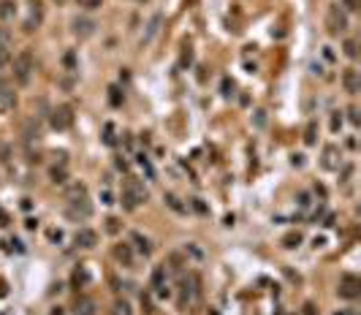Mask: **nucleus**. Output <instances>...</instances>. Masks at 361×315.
I'll use <instances>...</instances> for the list:
<instances>
[{
    "label": "nucleus",
    "instance_id": "obj_1",
    "mask_svg": "<svg viewBox=\"0 0 361 315\" xmlns=\"http://www.w3.org/2000/svg\"><path fill=\"white\" fill-rule=\"evenodd\" d=\"M123 201L128 204V209H133V206H139V204H144L147 201V190L142 187V182L139 179H128L125 182V187H123Z\"/></svg>",
    "mask_w": 361,
    "mask_h": 315
},
{
    "label": "nucleus",
    "instance_id": "obj_2",
    "mask_svg": "<svg viewBox=\"0 0 361 315\" xmlns=\"http://www.w3.org/2000/svg\"><path fill=\"white\" fill-rule=\"evenodd\" d=\"M33 55L30 52H19V55L14 57V76H17V82L19 84H28L30 82V76H33Z\"/></svg>",
    "mask_w": 361,
    "mask_h": 315
},
{
    "label": "nucleus",
    "instance_id": "obj_3",
    "mask_svg": "<svg viewBox=\"0 0 361 315\" xmlns=\"http://www.w3.org/2000/svg\"><path fill=\"white\" fill-rule=\"evenodd\" d=\"M326 28H329L331 36L347 30V14L339 9V6H329V11H326Z\"/></svg>",
    "mask_w": 361,
    "mask_h": 315
},
{
    "label": "nucleus",
    "instance_id": "obj_4",
    "mask_svg": "<svg viewBox=\"0 0 361 315\" xmlns=\"http://www.w3.org/2000/svg\"><path fill=\"white\" fill-rule=\"evenodd\" d=\"M92 215V206H90V201H87V196L82 198H68V218L73 220H87Z\"/></svg>",
    "mask_w": 361,
    "mask_h": 315
},
{
    "label": "nucleus",
    "instance_id": "obj_5",
    "mask_svg": "<svg viewBox=\"0 0 361 315\" xmlns=\"http://www.w3.org/2000/svg\"><path fill=\"white\" fill-rule=\"evenodd\" d=\"M71 123H73L71 106H57V109L52 112V128H55V131H65V128H71Z\"/></svg>",
    "mask_w": 361,
    "mask_h": 315
},
{
    "label": "nucleus",
    "instance_id": "obj_6",
    "mask_svg": "<svg viewBox=\"0 0 361 315\" xmlns=\"http://www.w3.org/2000/svg\"><path fill=\"white\" fill-rule=\"evenodd\" d=\"M71 28H73V36H79V38H90L92 33H95V19H87V17H76L71 22Z\"/></svg>",
    "mask_w": 361,
    "mask_h": 315
},
{
    "label": "nucleus",
    "instance_id": "obj_7",
    "mask_svg": "<svg viewBox=\"0 0 361 315\" xmlns=\"http://www.w3.org/2000/svg\"><path fill=\"white\" fill-rule=\"evenodd\" d=\"M73 242H76V247H84V250H90V247L98 245V234L92 229H79L76 237H73Z\"/></svg>",
    "mask_w": 361,
    "mask_h": 315
},
{
    "label": "nucleus",
    "instance_id": "obj_8",
    "mask_svg": "<svg viewBox=\"0 0 361 315\" xmlns=\"http://www.w3.org/2000/svg\"><path fill=\"white\" fill-rule=\"evenodd\" d=\"M14 106H17L14 90H11V87H6V84H0V112H11Z\"/></svg>",
    "mask_w": 361,
    "mask_h": 315
},
{
    "label": "nucleus",
    "instance_id": "obj_9",
    "mask_svg": "<svg viewBox=\"0 0 361 315\" xmlns=\"http://www.w3.org/2000/svg\"><path fill=\"white\" fill-rule=\"evenodd\" d=\"M160 22H163V17H160V14H155V17H152V19H150V25H147V33L142 36V41H139V44H142V46H147V44H150L152 38L158 36V30H160Z\"/></svg>",
    "mask_w": 361,
    "mask_h": 315
},
{
    "label": "nucleus",
    "instance_id": "obj_10",
    "mask_svg": "<svg viewBox=\"0 0 361 315\" xmlns=\"http://www.w3.org/2000/svg\"><path fill=\"white\" fill-rule=\"evenodd\" d=\"M337 155H339V150L334 144L326 147L323 150V169H339V158Z\"/></svg>",
    "mask_w": 361,
    "mask_h": 315
},
{
    "label": "nucleus",
    "instance_id": "obj_11",
    "mask_svg": "<svg viewBox=\"0 0 361 315\" xmlns=\"http://www.w3.org/2000/svg\"><path fill=\"white\" fill-rule=\"evenodd\" d=\"M193 285H196V280L193 277H185L182 283H179V288H182V293H179V304H188V301L193 299V293H196V288Z\"/></svg>",
    "mask_w": 361,
    "mask_h": 315
},
{
    "label": "nucleus",
    "instance_id": "obj_12",
    "mask_svg": "<svg viewBox=\"0 0 361 315\" xmlns=\"http://www.w3.org/2000/svg\"><path fill=\"white\" fill-rule=\"evenodd\" d=\"M152 288L160 293V296H166V266H155V272H152Z\"/></svg>",
    "mask_w": 361,
    "mask_h": 315
},
{
    "label": "nucleus",
    "instance_id": "obj_13",
    "mask_svg": "<svg viewBox=\"0 0 361 315\" xmlns=\"http://www.w3.org/2000/svg\"><path fill=\"white\" fill-rule=\"evenodd\" d=\"M342 82H345V90L350 92V95H356V92H358V73L353 71V68H347V71H345Z\"/></svg>",
    "mask_w": 361,
    "mask_h": 315
},
{
    "label": "nucleus",
    "instance_id": "obj_14",
    "mask_svg": "<svg viewBox=\"0 0 361 315\" xmlns=\"http://www.w3.org/2000/svg\"><path fill=\"white\" fill-rule=\"evenodd\" d=\"M114 258L123 261L125 266H133V253H131V245H117L114 247Z\"/></svg>",
    "mask_w": 361,
    "mask_h": 315
},
{
    "label": "nucleus",
    "instance_id": "obj_15",
    "mask_svg": "<svg viewBox=\"0 0 361 315\" xmlns=\"http://www.w3.org/2000/svg\"><path fill=\"white\" fill-rule=\"evenodd\" d=\"M17 14V3L14 0H0V19H11Z\"/></svg>",
    "mask_w": 361,
    "mask_h": 315
},
{
    "label": "nucleus",
    "instance_id": "obj_16",
    "mask_svg": "<svg viewBox=\"0 0 361 315\" xmlns=\"http://www.w3.org/2000/svg\"><path fill=\"white\" fill-rule=\"evenodd\" d=\"M76 315H95V301H92V299H79Z\"/></svg>",
    "mask_w": 361,
    "mask_h": 315
},
{
    "label": "nucleus",
    "instance_id": "obj_17",
    "mask_svg": "<svg viewBox=\"0 0 361 315\" xmlns=\"http://www.w3.org/2000/svg\"><path fill=\"white\" fill-rule=\"evenodd\" d=\"M131 239H133V242H136V247H139V250L144 253V256H150V253H152V245H150V239H147V237H142V234H139V231L133 234Z\"/></svg>",
    "mask_w": 361,
    "mask_h": 315
},
{
    "label": "nucleus",
    "instance_id": "obj_18",
    "mask_svg": "<svg viewBox=\"0 0 361 315\" xmlns=\"http://www.w3.org/2000/svg\"><path fill=\"white\" fill-rule=\"evenodd\" d=\"M111 315H133V310L125 299H117L114 304H111Z\"/></svg>",
    "mask_w": 361,
    "mask_h": 315
},
{
    "label": "nucleus",
    "instance_id": "obj_19",
    "mask_svg": "<svg viewBox=\"0 0 361 315\" xmlns=\"http://www.w3.org/2000/svg\"><path fill=\"white\" fill-rule=\"evenodd\" d=\"M166 204H169L174 212H179V215H185V212H188V206H185V204H179V198L174 196V193H166Z\"/></svg>",
    "mask_w": 361,
    "mask_h": 315
},
{
    "label": "nucleus",
    "instance_id": "obj_20",
    "mask_svg": "<svg viewBox=\"0 0 361 315\" xmlns=\"http://www.w3.org/2000/svg\"><path fill=\"white\" fill-rule=\"evenodd\" d=\"M304 144H315V120H312L304 131Z\"/></svg>",
    "mask_w": 361,
    "mask_h": 315
},
{
    "label": "nucleus",
    "instance_id": "obj_21",
    "mask_svg": "<svg viewBox=\"0 0 361 315\" xmlns=\"http://www.w3.org/2000/svg\"><path fill=\"white\" fill-rule=\"evenodd\" d=\"M82 9H87V11H92V9H101L103 6V0H76Z\"/></svg>",
    "mask_w": 361,
    "mask_h": 315
},
{
    "label": "nucleus",
    "instance_id": "obj_22",
    "mask_svg": "<svg viewBox=\"0 0 361 315\" xmlns=\"http://www.w3.org/2000/svg\"><path fill=\"white\" fill-rule=\"evenodd\" d=\"M342 49H345V55L350 57V60H356V55H358V49H356V41H345V46H342Z\"/></svg>",
    "mask_w": 361,
    "mask_h": 315
},
{
    "label": "nucleus",
    "instance_id": "obj_23",
    "mask_svg": "<svg viewBox=\"0 0 361 315\" xmlns=\"http://www.w3.org/2000/svg\"><path fill=\"white\" fill-rule=\"evenodd\" d=\"M283 242H285V247H296L299 242H302V234H288Z\"/></svg>",
    "mask_w": 361,
    "mask_h": 315
},
{
    "label": "nucleus",
    "instance_id": "obj_24",
    "mask_svg": "<svg viewBox=\"0 0 361 315\" xmlns=\"http://www.w3.org/2000/svg\"><path fill=\"white\" fill-rule=\"evenodd\" d=\"M52 182H65V169H52Z\"/></svg>",
    "mask_w": 361,
    "mask_h": 315
},
{
    "label": "nucleus",
    "instance_id": "obj_25",
    "mask_svg": "<svg viewBox=\"0 0 361 315\" xmlns=\"http://www.w3.org/2000/svg\"><path fill=\"white\" fill-rule=\"evenodd\" d=\"M11 60V55H9V46H0V68H3L6 63Z\"/></svg>",
    "mask_w": 361,
    "mask_h": 315
},
{
    "label": "nucleus",
    "instance_id": "obj_26",
    "mask_svg": "<svg viewBox=\"0 0 361 315\" xmlns=\"http://www.w3.org/2000/svg\"><path fill=\"white\" fill-rule=\"evenodd\" d=\"M339 125H342V117H339V112H334V117H331V131H339Z\"/></svg>",
    "mask_w": 361,
    "mask_h": 315
},
{
    "label": "nucleus",
    "instance_id": "obj_27",
    "mask_svg": "<svg viewBox=\"0 0 361 315\" xmlns=\"http://www.w3.org/2000/svg\"><path fill=\"white\" fill-rule=\"evenodd\" d=\"M347 115H350V123H353V125H358V112H356V106H350V109H347Z\"/></svg>",
    "mask_w": 361,
    "mask_h": 315
},
{
    "label": "nucleus",
    "instance_id": "obj_28",
    "mask_svg": "<svg viewBox=\"0 0 361 315\" xmlns=\"http://www.w3.org/2000/svg\"><path fill=\"white\" fill-rule=\"evenodd\" d=\"M33 17H36V25L41 22V11H38V9H33ZM28 30H33V19L28 22Z\"/></svg>",
    "mask_w": 361,
    "mask_h": 315
},
{
    "label": "nucleus",
    "instance_id": "obj_29",
    "mask_svg": "<svg viewBox=\"0 0 361 315\" xmlns=\"http://www.w3.org/2000/svg\"><path fill=\"white\" fill-rule=\"evenodd\" d=\"M193 206H196V209H198V212H206V206L201 204V198H193Z\"/></svg>",
    "mask_w": 361,
    "mask_h": 315
},
{
    "label": "nucleus",
    "instance_id": "obj_30",
    "mask_svg": "<svg viewBox=\"0 0 361 315\" xmlns=\"http://www.w3.org/2000/svg\"><path fill=\"white\" fill-rule=\"evenodd\" d=\"M101 198H103V204H114V201H111V193H109V190H103V196H101Z\"/></svg>",
    "mask_w": 361,
    "mask_h": 315
},
{
    "label": "nucleus",
    "instance_id": "obj_31",
    "mask_svg": "<svg viewBox=\"0 0 361 315\" xmlns=\"http://www.w3.org/2000/svg\"><path fill=\"white\" fill-rule=\"evenodd\" d=\"M117 223H119V220H117V218H111V220H109V231H117V229H119Z\"/></svg>",
    "mask_w": 361,
    "mask_h": 315
},
{
    "label": "nucleus",
    "instance_id": "obj_32",
    "mask_svg": "<svg viewBox=\"0 0 361 315\" xmlns=\"http://www.w3.org/2000/svg\"><path fill=\"white\" fill-rule=\"evenodd\" d=\"M345 6H347V9H356V6H358V0H345Z\"/></svg>",
    "mask_w": 361,
    "mask_h": 315
},
{
    "label": "nucleus",
    "instance_id": "obj_33",
    "mask_svg": "<svg viewBox=\"0 0 361 315\" xmlns=\"http://www.w3.org/2000/svg\"><path fill=\"white\" fill-rule=\"evenodd\" d=\"M52 315H63V307H55V310H52Z\"/></svg>",
    "mask_w": 361,
    "mask_h": 315
},
{
    "label": "nucleus",
    "instance_id": "obj_34",
    "mask_svg": "<svg viewBox=\"0 0 361 315\" xmlns=\"http://www.w3.org/2000/svg\"><path fill=\"white\" fill-rule=\"evenodd\" d=\"M133 3H147V0H133Z\"/></svg>",
    "mask_w": 361,
    "mask_h": 315
}]
</instances>
